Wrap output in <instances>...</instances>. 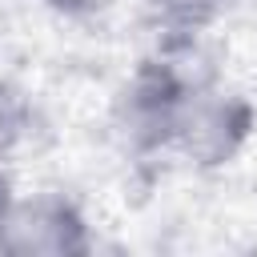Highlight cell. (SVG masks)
<instances>
[{
	"label": "cell",
	"instance_id": "cell-3",
	"mask_svg": "<svg viewBox=\"0 0 257 257\" xmlns=\"http://www.w3.org/2000/svg\"><path fill=\"white\" fill-rule=\"evenodd\" d=\"M92 249L84 209L60 189L16 193L0 217L4 257H80Z\"/></svg>",
	"mask_w": 257,
	"mask_h": 257
},
{
	"label": "cell",
	"instance_id": "cell-7",
	"mask_svg": "<svg viewBox=\"0 0 257 257\" xmlns=\"http://www.w3.org/2000/svg\"><path fill=\"white\" fill-rule=\"evenodd\" d=\"M12 197H16V189H12V177H8V169L0 165V217H4V209L12 205Z\"/></svg>",
	"mask_w": 257,
	"mask_h": 257
},
{
	"label": "cell",
	"instance_id": "cell-6",
	"mask_svg": "<svg viewBox=\"0 0 257 257\" xmlns=\"http://www.w3.org/2000/svg\"><path fill=\"white\" fill-rule=\"evenodd\" d=\"M44 4H52V8H60V12H92V8H100L104 0H44Z\"/></svg>",
	"mask_w": 257,
	"mask_h": 257
},
{
	"label": "cell",
	"instance_id": "cell-4",
	"mask_svg": "<svg viewBox=\"0 0 257 257\" xmlns=\"http://www.w3.org/2000/svg\"><path fill=\"white\" fill-rule=\"evenodd\" d=\"M44 133L40 112L24 88L12 80H0V165H16L28 149H36V137Z\"/></svg>",
	"mask_w": 257,
	"mask_h": 257
},
{
	"label": "cell",
	"instance_id": "cell-2",
	"mask_svg": "<svg viewBox=\"0 0 257 257\" xmlns=\"http://www.w3.org/2000/svg\"><path fill=\"white\" fill-rule=\"evenodd\" d=\"M253 124H257L253 104L209 72L193 80V88L185 92L173 153L197 169H221L245 149V141L253 137Z\"/></svg>",
	"mask_w": 257,
	"mask_h": 257
},
{
	"label": "cell",
	"instance_id": "cell-1",
	"mask_svg": "<svg viewBox=\"0 0 257 257\" xmlns=\"http://www.w3.org/2000/svg\"><path fill=\"white\" fill-rule=\"evenodd\" d=\"M201 76H209V68L197 64V40H165L157 56L141 60L112 100V128L120 145L137 157L173 153L185 92Z\"/></svg>",
	"mask_w": 257,
	"mask_h": 257
},
{
	"label": "cell",
	"instance_id": "cell-5",
	"mask_svg": "<svg viewBox=\"0 0 257 257\" xmlns=\"http://www.w3.org/2000/svg\"><path fill=\"white\" fill-rule=\"evenodd\" d=\"M225 8L229 0H145V12L165 40H197Z\"/></svg>",
	"mask_w": 257,
	"mask_h": 257
}]
</instances>
